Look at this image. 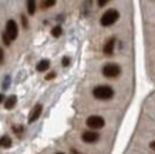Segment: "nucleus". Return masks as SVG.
Returning <instances> with one entry per match:
<instances>
[{
	"label": "nucleus",
	"mask_w": 155,
	"mask_h": 154,
	"mask_svg": "<svg viewBox=\"0 0 155 154\" xmlns=\"http://www.w3.org/2000/svg\"><path fill=\"white\" fill-rule=\"evenodd\" d=\"M87 126L90 128H93V130H98V128H103L105 121H104V118L101 116H90L87 118Z\"/></svg>",
	"instance_id": "5"
},
{
	"label": "nucleus",
	"mask_w": 155,
	"mask_h": 154,
	"mask_svg": "<svg viewBox=\"0 0 155 154\" xmlns=\"http://www.w3.org/2000/svg\"><path fill=\"white\" fill-rule=\"evenodd\" d=\"M61 33H63V30H61L60 26H56V27H53L51 34L54 36V37H60V36H61Z\"/></svg>",
	"instance_id": "13"
},
{
	"label": "nucleus",
	"mask_w": 155,
	"mask_h": 154,
	"mask_svg": "<svg viewBox=\"0 0 155 154\" xmlns=\"http://www.w3.org/2000/svg\"><path fill=\"white\" fill-rule=\"evenodd\" d=\"M41 110H43V106L38 103V104H36L33 108V111H31V114L28 116V123H34L36 120H37L38 117H40V114H41Z\"/></svg>",
	"instance_id": "7"
},
{
	"label": "nucleus",
	"mask_w": 155,
	"mask_h": 154,
	"mask_svg": "<svg viewBox=\"0 0 155 154\" xmlns=\"http://www.w3.org/2000/svg\"><path fill=\"white\" fill-rule=\"evenodd\" d=\"M81 139H83L84 143H95L100 139V134L95 133V131H84L83 135H81Z\"/></svg>",
	"instance_id": "6"
},
{
	"label": "nucleus",
	"mask_w": 155,
	"mask_h": 154,
	"mask_svg": "<svg viewBox=\"0 0 155 154\" xmlns=\"http://www.w3.org/2000/svg\"><path fill=\"white\" fill-rule=\"evenodd\" d=\"M108 3V0H100L98 2V6H101V7H103V6H105Z\"/></svg>",
	"instance_id": "18"
},
{
	"label": "nucleus",
	"mask_w": 155,
	"mask_h": 154,
	"mask_svg": "<svg viewBox=\"0 0 155 154\" xmlns=\"http://www.w3.org/2000/svg\"><path fill=\"white\" fill-rule=\"evenodd\" d=\"M48 67H50V61H48V60H41V61H38V64L36 66L37 71H46Z\"/></svg>",
	"instance_id": "11"
},
{
	"label": "nucleus",
	"mask_w": 155,
	"mask_h": 154,
	"mask_svg": "<svg viewBox=\"0 0 155 154\" xmlns=\"http://www.w3.org/2000/svg\"><path fill=\"white\" fill-rule=\"evenodd\" d=\"M54 77H56V73H48L47 76H46V80H51V79H54Z\"/></svg>",
	"instance_id": "16"
},
{
	"label": "nucleus",
	"mask_w": 155,
	"mask_h": 154,
	"mask_svg": "<svg viewBox=\"0 0 155 154\" xmlns=\"http://www.w3.org/2000/svg\"><path fill=\"white\" fill-rule=\"evenodd\" d=\"M57 154H64V153H57Z\"/></svg>",
	"instance_id": "22"
},
{
	"label": "nucleus",
	"mask_w": 155,
	"mask_h": 154,
	"mask_svg": "<svg viewBox=\"0 0 155 154\" xmlns=\"http://www.w3.org/2000/svg\"><path fill=\"white\" fill-rule=\"evenodd\" d=\"M2 101H6V100H5V96L0 93V103H2Z\"/></svg>",
	"instance_id": "20"
},
{
	"label": "nucleus",
	"mask_w": 155,
	"mask_h": 154,
	"mask_svg": "<svg viewBox=\"0 0 155 154\" xmlns=\"http://www.w3.org/2000/svg\"><path fill=\"white\" fill-rule=\"evenodd\" d=\"M27 12L30 16H33L34 12H36V2H33V0H28L27 2Z\"/></svg>",
	"instance_id": "12"
},
{
	"label": "nucleus",
	"mask_w": 155,
	"mask_h": 154,
	"mask_svg": "<svg viewBox=\"0 0 155 154\" xmlns=\"http://www.w3.org/2000/svg\"><path fill=\"white\" fill-rule=\"evenodd\" d=\"M120 73H121V67L118 64H115V63H108V64H105L103 67V76L110 77V79L120 76Z\"/></svg>",
	"instance_id": "4"
},
{
	"label": "nucleus",
	"mask_w": 155,
	"mask_h": 154,
	"mask_svg": "<svg viewBox=\"0 0 155 154\" xmlns=\"http://www.w3.org/2000/svg\"><path fill=\"white\" fill-rule=\"evenodd\" d=\"M118 17H120L118 10L110 9L103 14V17H101V24H103L104 27H108V26H111V24L115 23V22L118 20Z\"/></svg>",
	"instance_id": "3"
},
{
	"label": "nucleus",
	"mask_w": 155,
	"mask_h": 154,
	"mask_svg": "<svg viewBox=\"0 0 155 154\" xmlns=\"http://www.w3.org/2000/svg\"><path fill=\"white\" fill-rule=\"evenodd\" d=\"M63 66H70V59H68V57H64V59H63Z\"/></svg>",
	"instance_id": "15"
},
{
	"label": "nucleus",
	"mask_w": 155,
	"mask_h": 154,
	"mask_svg": "<svg viewBox=\"0 0 155 154\" xmlns=\"http://www.w3.org/2000/svg\"><path fill=\"white\" fill-rule=\"evenodd\" d=\"M16 101H17V97H16V96H10V97L6 98V101H5L6 110H12V108L16 106Z\"/></svg>",
	"instance_id": "9"
},
{
	"label": "nucleus",
	"mask_w": 155,
	"mask_h": 154,
	"mask_svg": "<svg viewBox=\"0 0 155 154\" xmlns=\"http://www.w3.org/2000/svg\"><path fill=\"white\" fill-rule=\"evenodd\" d=\"M17 34H19L17 23H16L14 20H9V22L6 23V32L3 33V42H5L6 46H9L10 43L17 37Z\"/></svg>",
	"instance_id": "1"
},
{
	"label": "nucleus",
	"mask_w": 155,
	"mask_h": 154,
	"mask_svg": "<svg viewBox=\"0 0 155 154\" xmlns=\"http://www.w3.org/2000/svg\"><path fill=\"white\" fill-rule=\"evenodd\" d=\"M2 61H3V50L0 49V63H2Z\"/></svg>",
	"instance_id": "19"
},
{
	"label": "nucleus",
	"mask_w": 155,
	"mask_h": 154,
	"mask_svg": "<svg viewBox=\"0 0 155 154\" xmlns=\"http://www.w3.org/2000/svg\"><path fill=\"white\" fill-rule=\"evenodd\" d=\"M56 5V2L54 0H47V2H41V6L44 9H47V7H51V6Z\"/></svg>",
	"instance_id": "14"
},
{
	"label": "nucleus",
	"mask_w": 155,
	"mask_h": 154,
	"mask_svg": "<svg viewBox=\"0 0 155 154\" xmlns=\"http://www.w3.org/2000/svg\"><path fill=\"white\" fill-rule=\"evenodd\" d=\"M150 147H151V149H152V150H155V141H152V143H151V144H150Z\"/></svg>",
	"instance_id": "21"
},
{
	"label": "nucleus",
	"mask_w": 155,
	"mask_h": 154,
	"mask_svg": "<svg viewBox=\"0 0 155 154\" xmlns=\"http://www.w3.org/2000/svg\"><path fill=\"white\" fill-rule=\"evenodd\" d=\"M114 46H115V39L114 37L108 39L107 43L104 44V53H105L107 56H111L114 53Z\"/></svg>",
	"instance_id": "8"
},
{
	"label": "nucleus",
	"mask_w": 155,
	"mask_h": 154,
	"mask_svg": "<svg viewBox=\"0 0 155 154\" xmlns=\"http://www.w3.org/2000/svg\"><path fill=\"white\" fill-rule=\"evenodd\" d=\"M0 147H3V149H10L12 147V139L9 135L0 137Z\"/></svg>",
	"instance_id": "10"
},
{
	"label": "nucleus",
	"mask_w": 155,
	"mask_h": 154,
	"mask_svg": "<svg viewBox=\"0 0 155 154\" xmlns=\"http://www.w3.org/2000/svg\"><path fill=\"white\" fill-rule=\"evenodd\" d=\"M93 94L98 100H108V98H111L114 96V90L110 86H97L93 90Z\"/></svg>",
	"instance_id": "2"
},
{
	"label": "nucleus",
	"mask_w": 155,
	"mask_h": 154,
	"mask_svg": "<svg viewBox=\"0 0 155 154\" xmlns=\"http://www.w3.org/2000/svg\"><path fill=\"white\" fill-rule=\"evenodd\" d=\"M13 130H14V131H17V134H20L23 128H21V127H20V126H14V127H13Z\"/></svg>",
	"instance_id": "17"
}]
</instances>
